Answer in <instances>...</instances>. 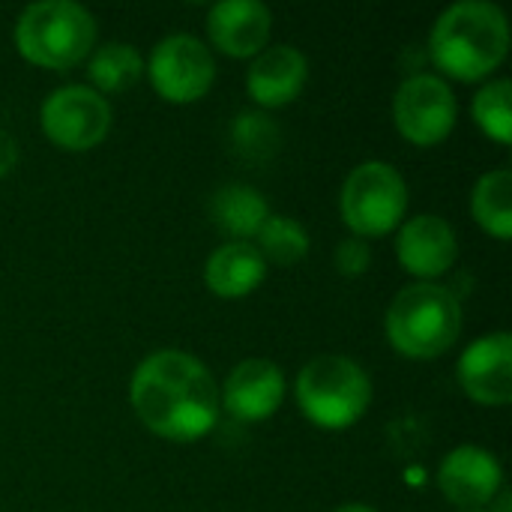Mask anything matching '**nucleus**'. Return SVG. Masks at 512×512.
<instances>
[{
	"label": "nucleus",
	"instance_id": "1",
	"mask_svg": "<svg viewBox=\"0 0 512 512\" xmlns=\"http://www.w3.org/2000/svg\"><path fill=\"white\" fill-rule=\"evenodd\" d=\"M129 399L138 420L159 438L189 444L207 438L222 414L219 384L210 369L186 351H156L132 375Z\"/></svg>",
	"mask_w": 512,
	"mask_h": 512
},
{
	"label": "nucleus",
	"instance_id": "2",
	"mask_svg": "<svg viewBox=\"0 0 512 512\" xmlns=\"http://www.w3.org/2000/svg\"><path fill=\"white\" fill-rule=\"evenodd\" d=\"M510 51V24L489 0H462L441 12L429 36L432 63L456 81H483Z\"/></svg>",
	"mask_w": 512,
	"mask_h": 512
},
{
	"label": "nucleus",
	"instance_id": "3",
	"mask_svg": "<svg viewBox=\"0 0 512 512\" xmlns=\"http://www.w3.org/2000/svg\"><path fill=\"white\" fill-rule=\"evenodd\" d=\"M384 330L399 354L411 360H435L456 345L462 333V306L450 288L414 282L393 297Z\"/></svg>",
	"mask_w": 512,
	"mask_h": 512
},
{
	"label": "nucleus",
	"instance_id": "4",
	"mask_svg": "<svg viewBox=\"0 0 512 512\" xmlns=\"http://www.w3.org/2000/svg\"><path fill=\"white\" fill-rule=\"evenodd\" d=\"M15 45L33 66L72 69L96 45V18L72 0L33 3L18 15Z\"/></svg>",
	"mask_w": 512,
	"mask_h": 512
},
{
	"label": "nucleus",
	"instance_id": "5",
	"mask_svg": "<svg viewBox=\"0 0 512 512\" xmlns=\"http://www.w3.org/2000/svg\"><path fill=\"white\" fill-rule=\"evenodd\" d=\"M297 405L321 429H348L372 405V381L366 369L339 354L315 357L297 378Z\"/></svg>",
	"mask_w": 512,
	"mask_h": 512
},
{
	"label": "nucleus",
	"instance_id": "6",
	"mask_svg": "<svg viewBox=\"0 0 512 512\" xmlns=\"http://www.w3.org/2000/svg\"><path fill=\"white\" fill-rule=\"evenodd\" d=\"M408 210L405 177L390 162H363L357 165L339 195L342 222L357 237H384L390 234Z\"/></svg>",
	"mask_w": 512,
	"mask_h": 512
},
{
	"label": "nucleus",
	"instance_id": "7",
	"mask_svg": "<svg viewBox=\"0 0 512 512\" xmlns=\"http://www.w3.org/2000/svg\"><path fill=\"white\" fill-rule=\"evenodd\" d=\"M456 96L441 75L417 72L405 78L393 96L396 129L417 147L441 144L456 126Z\"/></svg>",
	"mask_w": 512,
	"mask_h": 512
},
{
	"label": "nucleus",
	"instance_id": "8",
	"mask_svg": "<svg viewBox=\"0 0 512 512\" xmlns=\"http://www.w3.org/2000/svg\"><path fill=\"white\" fill-rule=\"evenodd\" d=\"M147 75L153 81V90L165 102L189 105L207 96L216 78V63H213L210 48L198 36L171 33L153 48Z\"/></svg>",
	"mask_w": 512,
	"mask_h": 512
},
{
	"label": "nucleus",
	"instance_id": "9",
	"mask_svg": "<svg viewBox=\"0 0 512 512\" xmlns=\"http://www.w3.org/2000/svg\"><path fill=\"white\" fill-rule=\"evenodd\" d=\"M42 129L63 150H93L111 129V105L93 87H57L42 102Z\"/></svg>",
	"mask_w": 512,
	"mask_h": 512
},
{
	"label": "nucleus",
	"instance_id": "10",
	"mask_svg": "<svg viewBox=\"0 0 512 512\" xmlns=\"http://www.w3.org/2000/svg\"><path fill=\"white\" fill-rule=\"evenodd\" d=\"M462 390L489 408L510 405L512 399V339L507 330L471 342L456 366Z\"/></svg>",
	"mask_w": 512,
	"mask_h": 512
},
{
	"label": "nucleus",
	"instance_id": "11",
	"mask_svg": "<svg viewBox=\"0 0 512 512\" xmlns=\"http://www.w3.org/2000/svg\"><path fill=\"white\" fill-rule=\"evenodd\" d=\"M504 486V468L495 459V453L465 444L444 456L438 468V489L450 504L462 512L483 510L495 501V495Z\"/></svg>",
	"mask_w": 512,
	"mask_h": 512
},
{
	"label": "nucleus",
	"instance_id": "12",
	"mask_svg": "<svg viewBox=\"0 0 512 512\" xmlns=\"http://www.w3.org/2000/svg\"><path fill=\"white\" fill-rule=\"evenodd\" d=\"M399 264L417 279H435L447 273L459 258V240L447 219L435 213H420L408 219L396 237Z\"/></svg>",
	"mask_w": 512,
	"mask_h": 512
},
{
	"label": "nucleus",
	"instance_id": "13",
	"mask_svg": "<svg viewBox=\"0 0 512 512\" xmlns=\"http://www.w3.org/2000/svg\"><path fill=\"white\" fill-rule=\"evenodd\" d=\"M225 402V411L243 423L267 420L279 411L285 399V378L282 369L264 357L243 360L234 366V372L225 381V393H219Z\"/></svg>",
	"mask_w": 512,
	"mask_h": 512
},
{
	"label": "nucleus",
	"instance_id": "14",
	"mask_svg": "<svg viewBox=\"0 0 512 512\" xmlns=\"http://www.w3.org/2000/svg\"><path fill=\"white\" fill-rule=\"evenodd\" d=\"M273 15L261 0H222L207 15L213 45L228 57H255L267 48Z\"/></svg>",
	"mask_w": 512,
	"mask_h": 512
},
{
	"label": "nucleus",
	"instance_id": "15",
	"mask_svg": "<svg viewBox=\"0 0 512 512\" xmlns=\"http://www.w3.org/2000/svg\"><path fill=\"white\" fill-rule=\"evenodd\" d=\"M306 78H309V63L303 51H297L294 45H273L255 54L246 75V90L258 105L282 108L300 96Z\"/></svg>",
	"mask_w": 512,
	"mask_h": 512
},
{
	"label": "nucleus",
	"instance_id": "16",
	"mask_svg": "<svg viewBox=\"0 0 512 512\" xmlns=\"http://www.w3.org/2000/svg\"><path fill=\"white\" fill-rule=\"evenodd\" d=\"M264 276H267L264 255L258 252L255 243H246V240L222 243L207 258V267H204L207 288L225 300H237V297L252 294L264 282Z\"/></svg>",
	"mask_w": 512,
	"mask_h": 512
},
{
	"label": "nucleus",
	"instance_id": "17",
	"mask_svg": "<svg viewBox=\"0 0 512 512\" xmlns=\"http://www.w3.org/2000/svg\"><path fill=\"white\" fill-rule=\"evenodd\" d=\"M210 216L219 225V231L249 243V237H258L261 225L270 219V207L258 189L246 183H231L213 195Z\"/></svg>",
	"mask_w": 512,
	"mask_h": 512
},
{
	"label": "nucleus",
	"instance_id": "18",
	"mask_svg": "<svg viewBox=\"0 0 512 512\" xmlns=\"http://www.w3.org/2000/svg\"><path fill=\"white\" fill-rule=\"evenodd\" d=\"M474 219L483 231L498 240L512 237V174L510 168H495L483 174L471 195Z\"/></svg>",
	"mask_w": 512,
	"mask_h": 512
},
{
	"label": "nucleus",
	"instance_id": "19",
	"mask_svg": "<svg viewBox=\"0 0 512 512\" xmlns=\"http://www.w3.org/2000/svg\"><path fill=\"white\" fill-rule=\"evenodd\" d=\"M141 72H144V60L135 51V45L126 42H105L102 48H96L87 66L96 93H120L132 87L141 78Z\"/></svg>",
	"mask_w": 512,
	"mask_h": 512
},
{
	"label": "nucleus",
	"instance_id": "20",
	"mask_svg": "<svg viewBox=\"0 0 512 512\" xmlns=\"http://www.w3.org/2000/svg\"><path fill=\"white\" fill-rule=\"evenodd\" d=\"M258 252L264 255V261L294 267L309 255V234L291 216H270L258 231Z\"/></svg>",
	"mask_w": 512,
	"mask_h": 512
},
{
	"label": "nucleus",
	"instance_id": "21",
	"mask_svg": "<svg viewBox=\"0 0 512 512\" xmlns=\"http://www.w3.org/2000/svg\"><path fill=\"white\" fill-rule=\"evenodd\" d=\"M512 84L507 78L489 81L477 96H474V120L477 126L495 138L498 144L512 141V111H510Z\"/></svg>",
	"mask_w": 512,
	"mask_h": 512
},
{
	"label": "nucleus",
	"instance_id": "22",
	"mask_svg": "<svg viewBox=\"0 0 512 512\" xmlns=\"http://www.w3.org/2000/svg\"><path fill=\"white\" fill-rule=\"evenodd\" d=\"M231 141H234V150L246 159H267L279 150V141H282V132L279 126L261 114V111H243L234 126H231Z\"/></svg>",
	"mask_w": 512,
	"mask_h": 512
},
{
	"label": "nucleus",
	"instance_id": "23",
	"mask_svg": "<svg viewBox=\"0 0 512 512\" xmlns=\"http://www.w3.org/2000/svg\"><path fill=\"white\" fill-rule=\"evenodd\" d=\"M369 264H372V249L363 237H351L336 246V270L342 276H363Z\"/></svg>",
	"mask_w": 512,
	"mask_h": 512
},
{
	"label": "nucleus",
	"instance_id": "24",
	"mask_svg": "<svg viewBox=\"0 0 512 512\" xmlns=\"http://www.w3.org/2000/svg\"><path fill=\"white\" fill-rule=\"evenodd\" d=\"M15 162H18V144L12 135L0 132V177L9 174L15 168Z\"/></svg>",
	"mask_w": 512,
	"mask_h": 512
},
{
	"label": "nucleus",
	"instance_id": "25",
	"mask_svg": "<svg viewBox=\"0 0 512 512\" xmlns=\"http://www.w3.org/2000/svg\"><path fill=\"white\" fill-rule=\"evenodd\" d=\"M336 512H378V510H372V507H366V504H345V507H339Z\"/></svg>",
	"mask_w": 512,
	"mask_h": 512
},
{
	"label": "nucleus",
	"instance_id": "26",
	"mask_svg": "<svg viewBox=\"0 0 512 512\" xmlns=\"http://www.w3.org/2000/svg\"><path fill=\"white\" fill-rule=\"evenodd\" d=\"M468 512H486V510H468Z\"/></svg>",
	"mask_w": 512,
	"mask_h": 512
}]
</instances>
